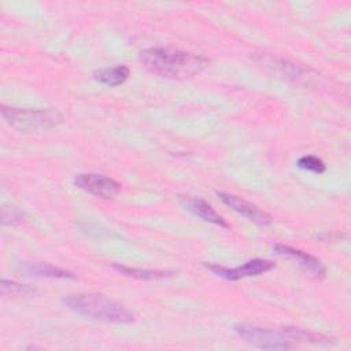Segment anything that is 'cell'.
Segmentation results:
<instances>
[{
    "label": "cell",
    "instance_id": "obj_1",
    "mask_svg": "<svg viewBox=\"0 0 351 351\" xmlns=\"http://www.w3.org/2000/svg\"><path fill=\"white\" fill-rule=\"evenodd\" d=\"M140 62L152 74L169 80L192 78L210 64L206 56L171 47L147 48L140 52Z\"/></svg>",
    "mask_w": 351,
    "mask_h": 351
},
{
    "label": "cell",
    "instance_id": "obj_2",
    "mask_svg": "<svg viewBox=\"0 0 351 351\" xmlns=\"http://www.w3.org/2000/svg\"><path fill=\"white\" fill-rule=\"evenodd\" d=\"M63 303L75 314L101 322L130 324L134 314L123 304L97 293H75L63 299Z\"/></svg>",
    "mask_w": 351,
    "mask_h": 351
},
{
    "label": "cell",
    "instance_id": "obj_3",
    "mask_svg": "<svg viewBox=\"0 0 351 351\" xmlns=\"http://www.w3.org/2000/svg\"><path fill=\"white\" fill-rule=\"evenodd\" d=\"M1 115L5 122L21 133H41L56 128L63 117L53 108H18L1 104Z\"/></svg>",
    "mask_w": 351,
    "mask_h": 351
},
{
    "label": "cell",
    "instance_id": "obj_4",
    "mask_svg": "<svg viewBox=\"0 0 351 351\" xmlns=\"http://www.w3.org/2000/svg\"><path fill=\"white\" fill-rule=\"evenodd\" d=\"M234 332L248 344H252L263 350H289L295 347V343L287 337L284 332H278L269 328H261L250 324L234 325Z\"/></svg>",
    "mask_w": 351,
    "mask_h": 351
},
{
    "label": "cell",
    "instance_id": "obj_5",
    "mask_svg": "<svg viewBox=\"0 0 351 351\" xmlns=\"http://www.w3.org/2000/svg\"><path fill=\"white\" fill-rule=\"evenodd\" d=\"M203 266L207 267L208 270H211L215 276H218L221 278H225L229 281H237L241 278L259 276V274H263V273L271 270L274 267V262H271L269 259L255 258V259L244 262L243 265H240L237 267H226V266H221L217 263H203Z\"/></svg>",
    "mask_w": 351,
    "mask_h": 351
},
{
    "label": "cell",
    "instance_id": "obj_6",
    "mask_svg": "<svg viewBox=\"0 0 351 351\" xmlns=\"http://www.w3.org/2000/svg\"><path fill=\"white\" fill-rule=\"evenodd\" d=\"M74 185L93 196L111 199L121 192V184L111 177L96 173H81L74 177Z\"/></svg>",
    "mask_w": 351,
    "mask_h": 351
},
{
    "label": "cell",
    "instance_id": "obj_7",
    "mask_svg": "<svg viewBox=\"0 0 351 351\" xmlns=\"http://www.w3.org/2000/svg\"><path fill=\"white\" fill-rule=\"evenodd\" d=\"M273 248L278 255L296 262L298 266L303 271H306L308 276H311L313 278L322 280L326 276V269H325L324 263L314 255L304 252L299 248H293L287 244H276Z\"/></svg>",
    "mask_w": 351,
    "mask_h": 351
},
{
    "label": "cell",
    "instance_id": "obj_8",
    "mask_svg": "<svg viewBox=\"0 0 351 351\" xmlns=\"http://www.w3.org/2000/svg\"><path fill=\"white\" fill-rule=\"evenodd\" d=\"M217 196L221 199V202L230 207L233 211L239 213L240 215L245 217L248 221L256 223V225H261V226H267L273 222V218L266 213L263 211L262 208H259L258 206H255L254 203L237 196V195H233V193H228V192H217Z\"/></svg>",
    "mask_w": 351,
    "mask_h": 351
},
{
    "label": "cell",
    "instance_id": "obj_9",
    "mask_svg": "<svg viewBox=\"0 0 351 351\" xmlns=\"http://www.w3.org/2000/svg\"><path fill=\"white\" fill-rule=\"evenodd\" d=\"M180 202L182 203V206L192 213L195 217L210 222L213 225H217L219 228H229L230 225L226 222V219L219 215L210 203H207L204 199L199 197V196H180Z\"/></svg>",
    "mask_w": 351,
    "mask_h": 351
},
{
    "label": "cell",
    "instance_id": "obj_10",
    "mask_svg": "<svg viewBox=\"0 0 351 351\" xmlns=\"http://www.w3.org/2000/svg\"><path fill=\"white\" fill-rule=\"evenodd\" d=\"M23 271L37 277H48V278H62V280H74L75 274L71 271L53 266L45 262H26L22 265Z\"/></svg>",
    "mask_w": 351,
    "mask_h": 351
},
{
    "label": "cell",
    "instance_id": "obj_11",
    "mask_svg": "<svg viewBox=\"0 0 351 351\" xmlns=\"http://www.w3.org/2000/svg\"><path fill=\"white\" fill-rule=\"evenodd\" d=\"M112 269L117 270L118 273L128 276V277H133L137 280H145V281H155V280H163V278H169L173 277L176 274L174 270H159V269H137V267H129L125 265H119V263H114Z\"/></svg>",
    "mask_w": 351,
    "mask_h": 351
},
{
    "label": "cell",
    "instance_id": "obj_12",
    "mask_svg": "<svg viewBox=\"0 0 351 351\" xmlns=\"http://www.w3.org/2000/svg\"><path fill=\"white\" fill-rule=\"evenodd\" d=\"M130 74L126 64H117L112 67H104L93 71V78L108 86H118L123 84Z\"/></svg>",
    "mask_w": 351,
    "mask_h": 351
},
{
    "label": "cell",
    "instance_id": "obj_13",
    "mask_svg": "<svg viewBox=\"0 0 351 351\" xmlns=\"http://www.w3.org/2000/svg\"><path fill=\"white\" fill-rule=\"evenodd\" d=\"M282 332L292 341H303V343H311V344H330V343H333L332 339L328 337V336L314 333V332H308V330L299 329V328L287 326V328L282 329Z\"/></svg>",
    "mask_w": 351,
    "mask_h": 351
},
{
    "label": "cell",
    "instance_id": "obj_14",
    "mask_svg": "<svg viewBox=\"0 0 351 351\" xmlns=\"http://www.w3.org/2000/svg\"><path fill=\"white\" fill-rule=\"evenodd\" d=\"M1 295L5 298H16V296H27L34 293V289L26 284H21L11 280H1L0 284Z\"/></svg>",
    "mask_w": 351,
    "mask_h": 351
},
{
    "label": "cell",
    "instance_id": "obj_15",
    "mask_svg": "<svg viewBox=\"0 0 351 351\" xmlns=\"http://www.w3.org/2000/svg\"><path fill=\"white\" fill-rule=\"evenodd\" d=\"M25 219V214L21 208L12 204H3L1 207V222L3 225H18Z\"/></svg>",
    "mask_w": 351,
    "mask_h": 351
},
{
    "label": "cell",
    "instance_id": "obj_16",
    "mask_svg": "<svg viewBox=\"0 0 351 351\" xmlns=\"http://www.w3.org/2000/svg\"><path fill=\"white\" fill-rule=\"evenodd\" d=\"M298 166L303 170H307V171H313V173H324L326 170V166L324 163L322 159H319L318 156H314V155H304V156H300L298 159Z\"/></svg>",
    "mask_w": 351,
    "mask_h": 351
}]
</instances>
